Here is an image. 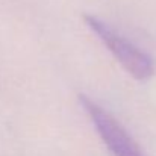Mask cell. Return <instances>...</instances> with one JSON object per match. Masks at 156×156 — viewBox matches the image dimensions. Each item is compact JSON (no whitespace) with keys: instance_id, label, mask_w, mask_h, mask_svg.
I'll return each mask as SVG.
<instances>
[{"instance_id":"2","label":"cell","mask_w":156,"mask_h":156,"mask_svg":"<svg viewBox=\"0 0 156 156\" xmlns=\"http://www.w3.org/2000/svg\"><path fill=\"white\" fill-rule=\"evenodd\" d=\"M80 103L90 115L97 133L100 135L105 146L114 156H146L136 141L129 135V132L121 126L114 115H111L105 108L91 100L88 96H80Z\"/></svg>"},{"instance_id":"1","label":"cell","mask_w":156,"mask_h":156,"mask_svg":"<svg viewBox=\"0 0 156 156\" xmlns=\"http://www.w3.org/2000/svg\"><path fill=\"white\" fill-rule=\"evenodd\" d=\"M87 26L99 37L105 47L112 53V56L120 62V65L136 80H147L155 73V65L152 58L129 41L126 37L112 29L108 23L102 21L94 15L83 17Z\"/></svg>"}]
</instances>
